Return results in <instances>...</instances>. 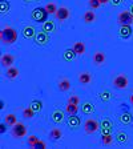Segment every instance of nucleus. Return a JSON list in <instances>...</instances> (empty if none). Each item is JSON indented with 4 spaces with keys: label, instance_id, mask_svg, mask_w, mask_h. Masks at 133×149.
<instances>
[{
    "label": "nucleus",
    "instance_id": "nucleus-1",
    "mask_svg": "<svg viewBox=\"0 0 133 149\" xmlns=\"http://www.w3.org/2000/svg\"><path fill=\"white\" fill-rule=\"evenodd\" d=\"M17 36H19L17 31L12 27H8V25L0 31V40L6 45H11V44L16 43L17 41Z\"/></svg>",
    "mask_w": 133,
    "mask_h": 149
},
{
    "label": "nucleus",
    "instance_id": "nucleus-2",
    "mask_svg": "<svg viewBox=\"0 0 133 149\" xmlns=\"http://www.w3.org/2000/svg\"><path fill=\"white\" fill-rule=\"evenodd\" d=\"M48 15H49V13L47 12L45 7H37V8H35L33 11L31 12L32 20H33V22H36V23H44V22H47Z\"/></svg>",
    "mask_w": 133,
    "mask_h": 149
},
{
    "label": "nucleus",
    "instance_id": "nucleus-3",
    "mask_svg": "<svg viewBox=\"0 0 133 149\" xmlns=\"http://www.w3.org/2000/svg\"><path fill=\"white\" fill-rule=\"evenodd\" d=\"M113 87L117 88L120 91H125L128 87H129V80L125 74H117L115 79H113Z\"/></svg>",
    "mask_w": 133,
    "mask_h": 149
},
{
    "label": "nucleus",
    "instance_id": "nucleus-4",
    "mask_svg": "<svg viewBox=\"0 0 133 149\" xmlns=\"http://www.w3.org/2000/svg\"><path fill=\"white\" fill-rule=\"evenodd\" d=\"M99 128H100L99 121L95 120V118H88V120H85V123H84V130H85L87 134L96 133L97 130H99Z\"/></svg>",
    "mask_w": 133,
    "mask_h": 149
},
{
    "label": "nucleus",
    "instance_id": "nucleus-5",
    "mask_svg": "<svg viewBox=\"0 0 133 149\" xmlns=\"http://www.w3.org/2000/svg\"><path fill=\"white\" fill-rule=\"evenodd\" d=\"M11 133H12V137H15V139H22V137H24L27 134V127L23 123L17 121L12 127V132Z\"/></svg>",
    "mask_w": 133,
    "mask_h": 149
},
{
    "label": "nucleus",
    "instance_id": "nucleus-6",
    "mask_svg": "<svg viewBox=\"0 0 133 149\" xmlns=\"http://www.w3.org/2000/svg\"><path fill=\"white\" fill-rule=\"evenodd\" d=\"M117 22L120 25H132L133 24V15L130 13V11H123L117 15Z\"/></svg>",
    "mask_w": 133,
    "mask_h": 149
},
{
    "label": "nucleus",
    "instance_id": "nucleus-7",
    "mask_svg": "<svg viewBox=\"0 0 133 149\" xmlns=\"http://www.w3.org/2000/svg\"><path fill=\"white\" fill-rule=\"evenodd\" d=\"M49 43V33H47L41 29L40 32H37L36 36H35V44L39 47H44Z\"/></svg>",
    "mask_w": 133,
    "mask_h": 149
},
{
    "label": "nucleus",
    "instance_id": "nucleus-8",
    "mask_svg": "<svg viewBox=\"0 0 133 149\" xmlns=\"http://www.w3.org/2000/svg\"><path fill=\"white\" fill-rule=\"evenodd\" d=\"M69 16H71V12H69V9L64 6L59 7V8H57V12L55 13L56 20H59V22H65Z\"/></svg>",
    "mask_w": 133,
    "mask_h": 149
},
{
    "label": "nucleus",
    "instance_id": "nucleus-9",
    "mask_svg": "<svg viewBox=\"0 0 133 149\" xmlns=\"http://www.w3.org/2000/svg\"><path fill=\"white\" fill-rule=\"evenodd\" d=\"M133 33V29H132V25H128V24H124V25H120L118 28V37L120 39H129Z\"/></svg>",
    "mask_w": 133,
    "mask_h": 149
},
{
    "label": "nucleus",
    "instance_id": "nucleus-10",
    "mask_svg": "<svg viewBox=\"0 0 133 149\" xmlns=\"http://www.w3.org/2000/svg\"><path fill=\"white\" fill-rule=\"evenodd\" d=\"M100 128H101V134L112 133V130H113V123H112L111 118L105 117L104 120L101 121V124H100Z\"/></svg>",
    "mask_w": 133,
    "mask_h": 149
},
{
    "label": "nucleus",
    "instance_id": "nucleus-11",
    "mask_svg": "<svg viewBox=\"0 0 133 149\" xmlns=\"http://www.w3.org/2000/svg\"><path fill=\"white\" fill-rule=\"evenodd\" d=\"M67 124H68V127L71 128L72 130H77L79 128H80V125H81V118L79 117V116H76V115H72V116H69L68 117Z\"/></svg>",
    "mask_w": 133,
    "mask_h": 149
},
{
    "label": "nucleus",
    "instance_id": "nucleus-12",
    "mask_svg": "<svg viewBox=\"0 0 133 149\" xmlns=\"http://www.w3.org/2000/svg\"><path fill=\"white\" fill-rule=\"evenodd\" d=\"M64 117H65V112L61 111V109H55L52 112V115H51V118H52L55 124H61L64 121Z\"/></svg>",
    "mask_w": 133,
    "mask_h": 149
},
{
    "label": "nucleus",
    "instance_id": "nucleus-13",
    "mask_svg": "<svg viewBox=\"0 0 133 149\" xmlns=\"http://www.w3.org/2000/svg\"><path fill=\"white\" fill-rule=\"evenodd\" d=\"M92 61L95 65H101L105 63V53L102 51H96L92 56Z\"/></svg>",
    "mask_w": 133,
    "mask_h": 149
},
{
    "label": "nucleus",
    "instance_id": "nucleus-14",
    "mask_svg": "<svg viewBox=\"0 0 133 149\" xmlns=\"http://www.w3.org/2000/svg\"><path fill=\"white\" fill-rule=\"evenodd\" d=\"M22 32L24 39H35V36H36V28L33 25H25Z\"/></svg>",
    "mask_w": 133,
    "mask_h": 149
},
{
    "label": "nucleus",
    "instance_id": "nucleus-15",
    "mask_svg": "<svg viewBox=\"0 0 133 149\" xmlns=\"http://www.w3.org/2000/svg\"><path fill=\"white\" fill-rule=\"evenodd\" d=\"M81 112L84 115H93L95 113V105L92 101H84L81 104Z\"/></svg>",
    "mask_w": 133,
    "mask_h": 149
},
{
    "label": "nucleus",
    "instance_id": "nucleus-16",
    "mask_svg": "<svg viewBox=\"0 0 133 149\" xmlns=\"http://www.w3.org/2000/svg\"><path fill=\"white\" fill-rule=\"evenodd\" d=\"M79 83L83 84V85H87V84L92 83V74H91V72H88V71L81 72L79 74Z\"/></svg>",
    "mask_w": 133,
    "mask_h": 149
},
{
    "label": "nucleus",
    "instance_id": "nucleus-17",
    "mask_svg": "<svg viewBox=\"0 0 133 149\" xmlns=\"http://www.w3.org/2000/svg\"><path fill=\"white\" fill-rule=\"evenodd\" d=\"M57 87H59L60 92H67V91L71 89V81L67 77H61L59 80V83H57Z\"/></svg>",
    "mask_w": 133,
    "mask_h": 149
},
{
    "label": "nucleus",
    "instance_id": "nucleus-18",
    "mask_svg": "<svg viewBox=\"0 0 133 149\" xmlns=\"http://www.w3.org/2000/svg\"><path fill=\"white\" fill-rule=\"evenodd\" d=\"M13 63H15V56L13 55H11V53H6V55L1 56V65H3V67L8 68V67H11Z\"/></svg>",
    "mask_w": 133,
    "mask_h": 149
},
{
    "label": "nucleus",
    "instance_id": "nucleus-19",
    "mask_svg": "<svg viewBox=\"0 0 133 149\" xmlns=\"http://www.w3.org/2000/svg\"><path fill=\"white\" fill-rule=\"evenodd\" d=\"M19 73H20V71H19V68H16V67H8V68L6 69V77L9 79V80H13V79H16L19 76Z\"/></svg>",
    "mask_w": 133,
    "mask_h": 149
},
{
    "label": "nucleus",
    "instance_id": "nucleus-20",
    "mask_svg": "<svg viewBox=\"0 0 133 149\" xmlns=\"http://www.w3.org/2000/svg\"><path fill=\"white\" fill-rule=\"evenodd\" d=\"M83 20H84V23H85V24L95 23V22H96V13L93 12L92 9H89V11H87V12H84Z\"/></svg>",
    "mask_w": 133,
    "mask_h": 149
},
{
    "label": "nucleus",
    "instance_id": "nucleus-21",
    "mask_svg": "<svg viewBox=\"0 0 133 149\" xmlns=\"http://www.w3.org/2000/svg\"><path fill=\"white\" fill-rule=\"evenodd\" d=\"M118 121H120L121 124H124V125H128L130 124L133 121V116L132 113H129V112H123L120 116H118Z\"/></svg>",
    "mask_w": 133,
    "mask_h": 149
},
{
    "label": "nucleus",
    "instance_id": "nucleus-22",
    "mask_svg": "<svg viewBox=\"0 0 133 149\" xmlns=\"http://www.w3.org/2000/svg\"><path fill=\"white\" fill-rule=\"evenodd\" d=\"M76 52L73 51V48H67V49L63 52V59L65 60V61H73L75 57H76Z\"/></svg>",
    "mask_w": 133,
    "mask_h": 149
},
{
    "label": "nucleus",
    "instance_id": "nucleus-23",
    "mask_svg": "<svg viewBox=\"0 0 133 149\" xmlns=\"http://www.w3.org/2000/svg\"><path fill=\"white\" fill-rule=\"evenodd\" d=\"M72 48H73V51L76 52V55H84L85 53V44L83 43V41H75L73 45H72Z\"/></svg>",
    "mask_w": 133,
    "mask_h": 149
},
{
    "label": "nucleus",
    "instance_id": "nucleus-24",
    "mask_svg": "<svg viewBox=\"0 0 133 149\" xmlns=\"http://www.w3.org/2000/svg\"><path fill=\"white\" fill-rule=\"evenodd\" d=\"M99 99H100V101H102V102H109L112 100L111 91L109 89H102L101 92L99 93Z\"/></svg>",
    "mask_w": 133,
    "mask_h": 149
},
{
    "label": "nucleus",
    "instance_id": "nucleus-25",
    "mask_svg": "<svg viewBox=\"0 0 133 149\" xmlns=\"http://www.w3.org/2000/svg\"><path fill=\"white\" fill-rule=\"evenodd\" d=\"M41 29H43L44 32H47V33L55 32V22H53V20H47V22H44Z\"/></svg>",
    "mask_w": 133,
    "mask_h": 149
},
{
    "label": "nucleus",
    "instance_id": "nucleus-26",
    "mask_svg": "<svg viewBox=\"0 0 133 149\" xmlns=\"http://www.w3.org/2000/svg\"><path fill=\"white\" fill-rule=\"evenodd\" d=\"M128 140H129V136L125 132H123V130H118L117 134H116V141L118 144H127Z\"/></svg>",
    "mask_w": 133,
    "mask_h": 149
},
{
    "label": "nucleus",
    "instance_id": "nucleus-27",
    "mask_svg": "<svg viewBox=\"0 0 133 149\" xmlns=\"http://www.w3.org/2000/svg\"><path fill=\"white\" fill-rule=\"evenodd\" d=\"M49 137H51V140H53V141H57V140H60L63 137L61 129H60V128H53V129L49 132Z\"/></svg>",
    "mask_w": 133,
    "mask_h": 149
},
{
    "label": "nucleus",
    "instance_id": "nucleus-28",
    "mask_svg": "<svg viewBox=\"0 0 133 149\" xmlns=\"http://www.w3.org/2000/svg\"><path fill=\"white\" fill-rule=\"evenodd\" d=\"M65 112H67V113H68L69 116H72V115H77V112H79V105L68 102V104L65 105Z\"/></svg>",
    "mask_w": 133,
    "mask_h": 149
},
{
    "label": "nucleus",
    "instance_id": "nucleus-29",
    "mask_svg": "<svg viewBox=\"0 0 133 149\" xmlns=\"http://www.w3.org/2000/svg\"><path fill=\"white\" fill-rule=\"evenodd\" d=\"M11 9V6H9L8 0H0V13L1 15H7Z\"/></svg>",
    "mask_w": 133,
    "mask_h": 149
},
{
    "label": "nucleus",
    "instance_id": "nucleus-30",
    "mask_svg": "<svg viewBox=\"0 0 133 149\" xmlns=\"http://www.w3.org/2000/svg\"><path fill=\"white\" fill-rule=\"evenodd\" d=\"M29 107H31L36 113H39V112H41V109H43V101H41V100H32Z\"/></svg>",
    "mask_w": 133,
    "mask_h": 149
},
{
    "label": "nucleus",
    "instance_id": "nucleus-31",
    "mask_svg": "<svg viewBox=\"0 0 133 149\" xmlns=\"http://www.w3.org/2000/svg\"><path fill=\"white\" fill-rule=\"evenodd\" d=\"M112 143H113V136H112V133H107V134H101V144L102 145H112Z\"/></svg>",
    "mask_w": 133,
    "mask_h": 149
},
{
    "label": "nucleus",
    "instance_id": "nucleus-32",
    "mask_svg": "<svg viewBox=\"0 0 133 149\" xmlns=\"http://www.w3.org/2000/svg\"><path fill=\"white\" fill-rule=\"evenodd\" d=\"M57 8H59V7L56 6L55 3H47L45 4V9L49 15H55V13L57 12Z\"/></svg>",
    "mask_w": 133,
    "mask_h": 149
},
{
    "label": "nucleus",
    "instance_id": "nucleus-33",
    "mask_svg": "<svg viewBox=\"0 0 133 149\" xmlns=\"http://www.w3.org/2000/svg\"><path fill=\"white\" fill-rule=\"evenodd\" d=\"M35 113H36V112H35L31 107H28V108L23 109V117H24V118H32L35 116Z\"/></svg>",
    "mask_w": 133,
    "mask_h": 149
},
{
    "label": "nucleus",
    "instance_id": "nucleus-34",
    "mask_svg": "<svg viewBox=\"0 0 133 149\" xmlns=\"http://www.w3.org/2000/svg\"><path fill=\"white\" fill-rule=\"evenodd\" d=\"M6 123H7V125H9V127H13V125L17 123V120H16V116L12 115V113L7 115L6 116Z\"/></svg>",
    "mask_w": 133,
    "mask_h": 149
},
{
    "label": "nucleus",
    "instance_id": "nucleus-35",
    "mask_svg": "<svg viewBox=\"0 0 133 149\" xmlns=\"http://www.w3.org/2000/svg\"><path fill=\"white\" fill-rule=\"evenodd\" d=\"M39 137L37 136H35V134H31V136L28 137V145L31 146V148H35V145H36V143L39 141Z\"/></svg>",
    "mask_w": 133,
    "mask_h": 149
},
{
    "label": "nucleus",
    "instance_id": "nucleus-36",
    "mask_svg": "<svg viewBox=\"0 0 133 149\" xmlns=\"http://www.w3.org/2000/svg\"><path fill=\"white\" fill-rule=\"evenodd\" d=\"M88 4H89L91 9H97L100 6H101L100 0H89V1H88Z\"/></svg>",
    "mask_w": 133,
    "mask_h": 149
},
{
    "label": "nucleus",
    "instance_id": "nucleus-37",
    "mask_svg": "<svg viewBox=\"0 0 133 149\" xmlns=\"http://www.w3.org/2000/svg\"><path fill=\"white\" fill-rule=\"evenodd\" d=\"M68 102H71V104H76V105H79L80 104V99H79L76 95H73V96H71L68 99Z\"/></svg>",
    "mask_w": 133,
    "mask_h": 149
},
{
    "label": "nucleus",
    "instance_id": "nucleus-38",
    "mask_svg": "<svg viewBox=\"0 0 133 149\" xmlns=\"http://www.w3.org/2000/svg\"><path fill=\"white\" fill-rule=\"evenodd\" d=\"M47 146V144H45V141H41V140H39L36 143V145H35V148L36 149H44Z\"/></svg>",
    "mask_w": 133,
    "mask_h": 149
},
{
    "label": "nucleus",
    "instance_id": "nucleus-39",
    "mask_svg": "<svg viewBox=\"0 0 133 149\" xmlns=\"http://www.w3.org/2000/svg\"><path fill=\"white\" fill-rule=\"evenodd\" d=\"M123 1H124V0H111V4L113 7H118L120 4H123Z\"/></svg>",
    "mask_w": 133,
    "mask_h": 149
},
{
    "label": "nucleus",
    "instance_id": "nucleus-40",
    "mask_svg": "<svg viewBox=\"0 0 133 149\" xmlns=\"http://www.w3.org/2000/svg\"><path fill=\"white\" fill-rule=\"evenodd\" d=\"M7 123H1V124H0V133L1 134H4L6 133V130H7Z\"/></svg>",
    "mask_w": 133,
    "mask_h": 149
},
{
    "label": "nucleus",
    "instance_id": "nucleus-41",
    "mask_svg": "<svg viewBox=\"0 0 133 149\" xmlns=\"http://www.w3.org/2000/svg\"><path fill=\"white\" fill-rule=\"evenodd\" d=\"M100 3H101V6H104V4L111 3V0H100Z\"/></svg>",
    "mask_w": 133,
    "mask_h": 149
},
{
    "label": "nucleus",
    "instance_id": "nucleus-42",
    "mask_svg": "<svg viewBox=\"0 0 133 149\" xmlns=\"http://www.w3.org/2000/svg\"><path fill=\"white\" fill-rule=\"evenodd\" d=\"M0 109H4V101H3V100L0 101Z\"/></svg>",
    "mask_w": 133,
    "mask_h": 149
},
{
    "label": "nucleus",
    "instance_id": "nucleus-43",
    "mask_svg": "<svg viewBox=\"0 0 133 149\" xmlns=\"http://www.w3.org/2000/svg\"><path fill=\"white\" fill-rule=\"evenodd\" d=\"M129 101H130V104H132V105H133V93H132V95H130V97H129Z\"/></svg>",
    "mask_w": 133,
    "mask_h": 149
},
{
    "label": "nucleus",
    "instance_id": "nucleus-44",
    "mask_svg": "<svg viewBox=\"0 0 133 149\" xmlns=\"http://www.w3.org/2000/svg\"><path fill=\"white\" fill-rule=\"evenodd\" d=\"M129 11H130V13H132V15H133V3L130 4V7H129Z\"/></svg>",
    "mask_w": 133,
    "mask_h": 149
},
{
    "label": "nucleus",
    "instance_id": "nucleus-45",
    "mask_svg": "<svg viewBox=\"0 0 133 149\" xmlns=\"http://www.w3.org/2000/svg\"><path fill=\"white\" fill-rule=\"evenodd\" d=\"M25 3H31V1H33V0H24Z\"/></svg>",
    "mask_w": 133,
    "mask_h": 149
}]
</instances>
